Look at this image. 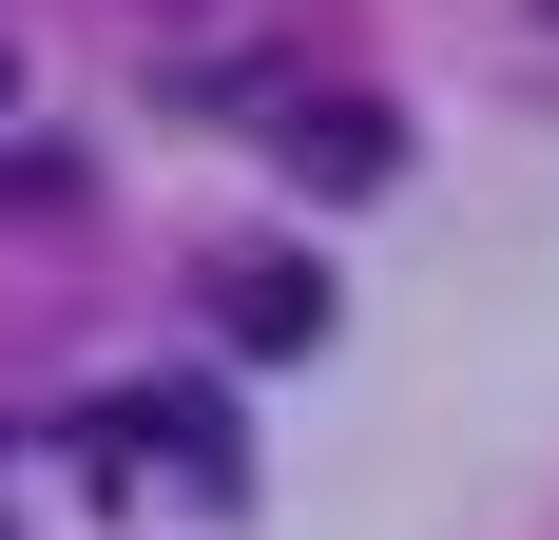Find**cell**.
<instances>
[{"label":"cell","instance_id":"1","mask_svg":"<svg viewBox=\"0 0 559 540\" xmlns=\"http://www.w3.org/2000/svg\"><path fill=\"white\" fill-rule=\"evenodd\" d=\"M135 463H155V483H193V502H231V483H251L213 386H135V406H97V483H135Z\"/></svg>","mask_w":559,"mask_h":540},{"label":"cell","instance_id":"2","mask_svg":"<svg viewBox=\"0 0 559 540\" xmlns=\"http://www.w3.org/2000/svg\"><path fill=\"white\" fill-rule=\"evenodd\" d=\"M213 309H231V348H329V270L309 251H231Z\"/></svg>","mask_w":559,"mask_h":540},{"label":"cell","instance_id":"3","mask_svg":"<svg viewBox=\"0 0 559 540\" xmlns=\"http://www.w3.org/2000/svg\"><path fill=\"white\" fill-rule=\"evenodd\" d=\"M309 174H329V193H386V116L329 97V116H309Z\"/></svg>","mask_w":559,"mask_h":540}]
</instances>
